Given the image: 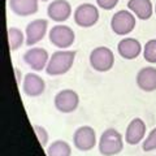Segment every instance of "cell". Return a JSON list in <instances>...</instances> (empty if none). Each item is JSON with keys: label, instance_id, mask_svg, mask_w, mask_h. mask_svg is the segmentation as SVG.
I'll return each instance as SVG.
<instances>
[{"label": "cell", "instance_id": "obj_1", "mask_svg": "<svg viewBox=\"0 0 156 156\" xmlns=\"http://www.w3.org/2000/svg\"><path fill=\"white\" fill-rule=\"evenodd\" d=\"M76 51H56L52 53L50 57V61L47 64L46 73L48 76L56 77V76H62L68 73L76 60Z\"/></svg>", "mask_w": 156, "mask_h": 156}, {"label": "cell", "instance_id": "obj_2", "mask_svg": "<svg viewBox=\"0 0 156 156\" xmlns=\"http://www.w3.org/2000/svg\"><path fill=\"white\" fill-rule=\"evenodd\" d=\"M124 148V139L116 129H107L99 139V152L103 156H115Z\"/></svg>", "mask_w": 156, "mask_h": 156}, {"label": "cell", "instance_id": "obj_3", "mask_svg": "<svg viewBox=\"0 0 156 156\" xmlns=\"http://www.w3.org/2000/svg\"><path fill=\"white\" fill-rule=\"evenodd\" d=\"M90 65L94 70L105 73L115 65V55L111 48L100 46L96 47L90 53Z\"/></svg>", "mask_w": 156, "mask_h": 156}, {"label": "cell", "instance_id": "obj_4", "mask_svg": "<svg viewBox=\"0 0 156 156\" xmlns=\"http://www.w3.org/2000/svg\"><path fill=\"white\" fill-rule=\"evenodd\" d=\"M136 25L135 16L130 11L116 12L111 20V29L117 35H128L134 30Z\"/></svg>", "mask_w": 156, "mask_h": 156}, {"label": "cell", "instance_id": "obj_5", "mask_svg": "<svg viewBox=\"0 0 156 156\" xmlns=\"http://www.w3.org/2000/svg\"><path fill=\"white\" fill-rule=\"evenodd\" d=\"M99 21V11L94 4L83 3L74 11V22L81 27H91Z\"/></svg>", "mask_w": 156, "mask_h": 156}, {"label": "cell", "instance_id": "obj_6", "mask_svg": "<svg viewBox=\"0 0 156 156\" xmlns=\"http://www.w3.org/2000/svg\"><path fill=\"white\" fill-rule=\"evenodd\" d=\"M55 107L58 112L61 113H72L78 108L80 104V96L74 90L65 89L58 91L55 96Z\"/></svg>", "mask_w": 156, "mask_h": 156}, {"label": "cell", "instance_id": "obj_7", "mask_svg": "<svg viewBox=\"0 0 156 156\" xmlns=\"http://www.w3.org/2000/svg\"><path fill=\"white\" fill-rule=\"evenodd\" d=\"M76 39V34L69 26L66 25H56L50 30V41L55 47L60 50L69 48Z\"/></svg>", "mask_w": 156, "mask_h": 156}, {"label": "cell", "instance_id": "obj_8", "mask_svg": "<svg viewBox=\"0 0 156 156\" xmlns=\"http://www.w3.org/2000/svg\"><path fill=\"white\" fill-rule=\"evenodd\" d=\"M73 144L80 151H90L96 144V133L91 126H81L74 131L73 135Z\"/></svg>", "mask_w": 156, "mask_h": 156}, {"label": "cell", "instance_id": "obj_9", "mask_svg": "<svg viewBox=\"0 0 156 156\" xmlns=\"http://www.w3.org/2000/svg\"><path fill=\"white\" fill-rule=\"evenodd\" d=\"M23 61L26 62L27 66H30L33 70L41 72L47 68V64L50 61L48 52L42 47H33L27 50L23 55Z\"/></svg>", "mask_w": 156, "mask_h": 156}, {"label": "cell", "instance_id": "obj_10", "mask_svg": "<svg viewBox=\"0 0 156 156\" xmlns=\"http://www.w3.org/2000/svg\"><path fill=\"white\" fill-rule=\"evenodd\" d=\"M48 27V22L43 18L34 20L30 23H27L26 30H25V37H26V44L27 46H34L38 42H41L43 38L46 37Z\"/></svg>", "mask_w": 156, "mask_h": 156}, {"label": "cell", "instance_id": "obj_11", "mask_svg": "<svg viewBox=\"0 0 156 156\" xmlns=\"http://www.w3.org/2000/svg\"><path fill=\"white\" fill-rule=\"evenodd\" d=\"M47 14L52 21L64 22L72 14V7L68 0H53L47 8Z\"/></svg>", "mask_w": 156, "mask_h": 156}, {"label": "cell", "instance_id": "obj_12", "mask_svg": "<svg viewBox=\"0 0 156 156\" xmlns=\"http://www.w3.org/2000/svg\"><path fill=\"white\" fill-rule=\"evenodd\" d=\"M146 135V124L142 119L135 117L130 121L125 133V142L130 146H135L142 142Z\"/></svg>", "mask_w": 156, "mask_h": 156}, {"label": "cell", "instance_id": "obj_13", "mask_svg": "<svg viewBox=\"0 0 156 156\" xmlns=\"http://www.w3.org/2000/svg\"><path fill=\"white\" fill-rule=\"evenodd\" d=\"M22 90L27 96L37 98L44 92L46 83L42 77H39L35 73H29V74H26L25 78H23Z\"/></svg>", "mask_w": 156, "mask_h": 156}, {"label": "cell", "instance_id": "obj_14", "mask_svg": "<svg viewBox=\"0 0 156 156\" xmlns=\"http://www.w3.org/2000/svg\"><path fill=\"white\" fill-rule=\"evenodd\" d=\"M117 52L125 60H134L142 52V46L135 38H124L117 44Z\"/></svg>", "mask_w": 156, "mask_h": 156}, {"label": "cell", "instance_id": "obj_15", "mask_svg": "<svg viewBox=\"0 0 156 156\" xmlns=\"http://www.w3.org/2000/svg\"><path fill=\"white\" fill-rule=\"evenodd\" d=\"M136 85L140 90L152 92L156 90V68L146 66L142 68L136 74Z\"/></svg>", "mask_w": 156, "mask_h": 156}, {"label": "cell", "instance_id": "obj_16", "mask_svg": "<svg viewBox=\"0 0 156 156\" xmlns=\"http://www.w3.org/2000/svg\"><path fill=\"white\" fill-rule=\"evenodd\" d=\"M38 2L39 0H9V8L17 16L26 17L38 12Z\"/></svg>", "mask_w": 156, "mask_h": 156}, {"label": "cell", "instance_id": "obj_17", "mask_svg": "<svg viewBox=\"0 0 156 156\" xmlns=\"http://www.w3.org/2000/svg\"><path fill=\"white\" fill-rule=\"evenodd\" d=\"M128 8L139 20H148L155 12L151 0H129Z\"/></svg>", "mask_w": 156, "mask_h": 156}, {"label": "cell", "instance_id": "obj_18", "mask_svg": "<svg viewBox=\"0 0 156 156\" xmlns=\"http://www.w3.org/2000/svg\"><path fill=\"white\" fill-rule=\"evenodd\" d=\"M72 148L65 140H55L47 148V156H70Z\"/></svg>", "mask_w": 156, "mask_h": 156}, {"label": "cell", "instance_id": "obj_19", "mask_svg": "<svg viewBox=\"0 0 156 156\" xmlns=\"http://www.w3.org/2000/svg\"><path fill=\"white\" fill-rule=\"evenodd\" d=\"M8 42H9V50L17 51L20 47L26 42V37H23V33L17 27H9L8 30Z\"/></svg>", "mask_w": 156, "mask_h": 156}, {"label": "cell", "instance_id": "obj_20", "mask_svg": "<svg viewBox=\"0 0 156 156\" xmlns=\"http://www.w3.org/2000/svg\"><path fill=\"white\" fill-rule=\"evenodd\" d=\"M144 60L151 64H156V39H151L144 44L143 48Z\"/></svg>", "mask_w": 156, "mask_h": 156}, {"label": "cell", "instance_id": "obj_21", "mask_svg": "<svg viewBox=\"0 0 156 156\" xmlns=\"http://www.w3.org/2000/svg\"><path fill=\"white\" fill-rule=\"evenodd\" d=\"M142 148L144 152H150V151L156 150V128L151 130V133L147 135V138L144 139Z\"/></svg>", "mask_w": 156, "mask_h": 156}, {"label": "cell", "instance_id": "obj_22", "mask_svg": "<svg viewBox=\"0 0 156 156\" xmlns=\"http://www.w3.org/2000/svg\"><path fill=\"white\" fill-rule=\"evenodd\" d=\"M34 131H35V134L38 136V140H39V143H41L43 147L44 146H47L48 143V133H47V130L43 128V126H39V125H34Z\"/></svg>", "mask_w": 156, "mask_h": 156}, {"label": "cell", "instance_id": "obj_23", "mask_svg": "<svg viewBox=\"0 0 156 156\" xmlns=\"http://www.w3.org/2000/svg\"><path fill=\"white\" fill-rule=\"evenodd\" d=\"M96 4L104 11H111L119 4V0H96Z\"/></svg>", "mask_w": 156, "mask_h": 156}, {"label": "cell", "instance_id": "obj_24", "mask_svg": "<svg viewBox=\"0 0 156 156\" xmlns=\"http://www.w3.org/2000/svg\"><path fill=\"white\" fill-rule=\"evenodd\" d=\"M14 72H16V78H17V82L18 83H21V77H20V70L17 68H14Z\"/></svg>", "mask_w": 156, "mask_h": 156}, {"label": "cell", "instance_id": "obj_25", "mask_svg": "<svg viewBox=\"0 0 156 156\" xmlns=\"http://www.w3.org/2000/svg\"><path fill=\"white\" fill-rule=\"evenodd\" d=\"M42 2H48V0H42Z\"/></svg>", "mask_w": 156, "mask_h": 156}, {"label": "cell", "instance_id": "obj_26", "mask_svg": "<svg viewBox=\"0 0 156 156\" xmlns=\"http://www.w3.org/2000/svg\"><path fill=\"white\" fill-rule=\"evenodd\" d=\"M155 13H156V5H155Z\"/></svg>", "mask_w": 156, "mask_h": 156}]
</instances>
